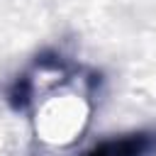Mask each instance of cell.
<instances>
[{"instance_id":"cell-1","label":"cell","mask_w":156,"mask_h":156,"mask_svg":"<svg viewBox=\"0 0 156 156\" xmlns=\"http://www.w3.org/2000/svg\"><path fill=\"white\" fill-rule=\"evenodd\" d=\"M154 146H156L154 134H132L124 139L105 141V144L95 146L93 151H88L85 156H149V151Z\"/></svg>"}]
</instances>
